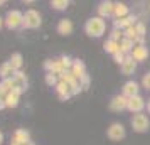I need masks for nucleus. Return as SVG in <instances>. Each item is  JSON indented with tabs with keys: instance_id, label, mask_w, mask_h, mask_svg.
<instances>
[{
	"instance_id": "f257e3e1",
	"label": "nucleus",
	"mask_w": 150,
	"mask_h": 145,
	"mask_svg": "<svg viewBox=\"0 0 150 145\" xmlns=\"http://www.w3.org/2000/svg\"><path fill=\"white\" fill-rule=\"evenodd\" d=\"M106 30V22L101 17H91L84 24V32L89 37H101Z\"/></svg>"
},
{
	"instance_id": "f03ea898",
	"label": "nucleus",
	"mask_w": 150,
	"mask_h": 145,
	"mask_svg": "<svg viewBox=\"0 0 150 145\" xmlns=\"http://www.w3.org/2000/svg\"><path fill=\"white\" fill-rule=\"evenodd\" d=\"M130 123H132V128L138 133H145V132L149 130L150 127V122H149V117L147 115H143V113H137L132 117L130 120Z\"/></svg>"
},
{
	"instance_id": "7ed1b4c3",
	"label": "nucleus",
	"mask_w": 150,
	"mask_h": 145,
	"mask_svg": "<svg viewBox=\"0 0 150 145\" xmlns=\"http://www.w3.org/2000/svg\"><path fill=\"white\" fill-rule=\"evenodd\" d=\"M41 25V14L34 10V8H29L27 12L24 14V25L25 29H37Z\"/></svg>"
},
{
	"instance_id": "20e7f679",
	"label": "nucleus",
	"mask_w": 150,
	"mask_h": 145,
	"mask_svg": "<svg viewBox=\"0 0 150 145\" xmlns=\"http://www.w3.org/2000/svg\"><path fill=\"white\" fill-rule=\"evenodd\" d=\"M5 25L8 29H19L24 25V14H21L19 10H12L7 14V19H5Z\"/></svg>"
},
{
	"instance_id": "39448f33",
	"label": "nucleus",
	"mask_w": 150,
	"mask_h": 145,
	"mask_svg": "<svg viewBox=\"0 0 150 145\" xmlns=\"http://www.w3.org/2000/svg\"><path fill=\"white\" fill-rule=\"evenodd\" d=\"M106 135H108L110 140H113V142H120L125 138L127 135V132H125V127L122 123H111L110 125L108 132H106Z\"/></svg>"
},
{
	"instance_id": "423d86ee",
	"label": "nucleus",
	"mask_w": 150,
	"mask_h": 145,
	"mask_svg": "<svg viewBox=\"0 0 150 145\" xmlns=\"http://www.w3.org/2000/svg\"><path fill=\"white\" fill-rule=\"evenodd\" d=\"M128 108V98L123 95H116L110 101V110L111 111H123Z\"/></svg>"
},
{
	"instance_id": "0eeeda50",
	"label": "nucleus",
	"mask_w": 150,
	"mask_h": 145,
	"mask_svg": "<svg viewBox=\"0 0 150 145\" xmlns=\"http://www.w3.org/2000/svg\"><path fill=\"white\" fill-rule=\"evenodd\" d=\"M44 69H46L47 73H54L57 76H61L62 73L66 71L64 66H62V62H61V57H59V59H49V61H46L44 62Z\"/></svg>"
},
{
	"instance_id": "6e6552de",
	"label": "nucleus",
	"mask_w": 150,
	"mask_h": 145,
	"mask_svg": "<svg viewBox=\"0 0 150 145\" xmlns=\"http://www.w3.org/2000/svg\"><path fill=\"white\" fill-rule=\"evenodd\" d=\"M137 24V17L135 15H127L123 19H115L113 21V29H120V30H127L128 27Z\"/></svg>"
},
{
	"instance_id": "1a4fd4ad",
	"label": "nucleus",
	"mask_w": 150,
	"mask_h": 145,
	"mask_svg": "<svg viewBox=\"0 0 150 145\" xmlns=\"http://www.w3.org/2000/svg\"><path fill=\"white\" fill-rule=\"evenodd\" d=\"M147 106V103H145V100H143L140 95L138 96H133V98H128V108L127 110H130L132 113H142V110Z\"/></svg>"
},
{
	"instance_id": "9d476101",
	"label": "nucleus",
	"mask_w": 150,
	"mask_h": 145,
	"mask_svg": "<svg viewBox=\"0 0 150 145\" xmlns=\"http://www.w3.org/2000/svg\"><path fill=\"white\" fill-rule=\"evenodd\" d=\"M132 57L137 62L147 61V57H149V49H147V46L145 44H135V47L132 51Z\"/></svg>"
},
{
	"instance_id": "9b49d317",
	"label": "nucleus",
	"mask_w": 150,
	"mask_h": 145,
	"mask_svg": "<svg viewBox=\"0 0 150 145\" xmlns=\"http://www.w3.org/2000/svg\"><path fill=\"white\" fill-rule=\"evenodd\" d=\"M71 73H73V76L79 81L83 76H86V66H84V62L81 59H73V66L69 69Z\"/></svg>"
},
{
	"instance_id": "f8f14e48",
	"label": "nucleus",
	"mask_w": 150,
	"mask_h": 145,
	"mask_svg": "<svg viewBox=\"0 0 150 145\" xmlns=\"http://www.w3.org/2000/svg\"><path fill=\"white\" fill-rule=\"evenodd\" d=\"M113 10H115V4L113 2H101L98 5V17L106 19V17H113Z\"/></svg>"
},
{
	"instance_id": "ddd939ff",
	"label": "nucleus",
	"mask_w": 150,
	"mask_h": 145,
	"mask_svg": "<svg viewBox=\"0 0 150 145\" xmlns=\"http://www.w3.org/2000/svg\"><path fill=\"white\" fill-rule=\"evenodd\" d=\"M120 69H122V74H125V76H132L137 71V61H133L132 54L127 56V59H125V62L120 66Z\"/></svg>"
},
{
	"instance_id": "4468645a",
	"label": "nucleus",
	"mask_w": 150,
	"mask_h": 145,
	"mask_svg": "<svg viewBox=\"0 0 150 145\" xmlns=\"http://www.w3.org/2000/svg\"><path fill=\"white\" fill-rule=\"evenodd\" d=\"M123 96L127 98H133V96H138V91H140V88H138V83H135V81H127V83L123 84Z\"/></svg>"
},
{
	"instance_id": "2eb2a0df",
	"label": "nucleus",
	"mask_w": 150,
	"mask_h": 145,
	"mask_svg": "<svg viewBox=\"0 0 150 145\" xmlns=\"http://www.w3.org/2000/svg\"><path fill=\"white\" fill-rule=\"evenodd\" d=\"M56 93H57V96L61 98L62 101H66V100H69V98L73 96L71 90H69V84L61 81V79H59V83L56 84Z\"/></svg>"
},
{
	"instance_id": "dca6fc26",
	"label": "nucleus",
	"mask_w": 150,
	"mask_h": 145,
	"mask_svg": "<svg viewBox=\"0 0 150 145\" xmlns=\"http://www.w3.org/2000/svg\"><path fill=\"white\" fill-rule=\"evenodd\" d=\"M14 81H15V90H19L21 93H24V91L27 90V76L22 71H15Z\"/></svg>"
},
{
	"instance_id": "f3484780",
	"label": "nucleus",
	"mask_w": 150,
	"mask_h": 145,
	"mask_svg": "<svg viewBox=\"0 0 150 145\" xmlns=\"http://www.w3.org/2000/svg\"><path fill=\"white\" fill-rule=\"evenodd\" d=\"M12 142H15V144H19V145L29 144V142H30V133H29L27 130H17V132L14 133Z\"/></svg>"
},
{
	"instance_id": "a211bd4d",
	"label": "nucleus",
	"mask_w": 150,
	"mask_h": 145,
	"mask_svg": "<svg viewBox=\"0 0 150 145\" xmlns=\"http://www.w3.org/2000/svg\"><path fill=\"white\" fill-rule=\"evenodd\" d=\"M57 32H59L61 35H69L71 32H73V22L68 21V19L59 21V24H57Z\"/></svg>"
},
{
	"instance_id": "6ab92c4d",
	"label": "nucleus",
	"mask_w": 150,
	"mask_h": 145,
	"mask_svg": "<svg viewBox=\"0 0 150 145\" xmlns=\"http://www.w3.org/2000/svg\"><path fill=\"white\" fill-rule=\"evenodd\" d=\"M14 74H15V69L10 66V62H4L0 66V78L2 79H10V78H14Z\"/></svg>"
},
{
	"instance_id": "aec40b11",
	"label": "nucleus",
	"mask_w": 150,
	"mask_h": 145,
	"mask_svg": "<svg viewBox=\"0 0 150 145\" xmlns=\"http://www.w3.org/2000/svg\"><path fill=\"white\" fill-rule=\"evenodd\" d=\"M19 96H21V91L19 90H14L12 93H8L7 96H5V106H8V108H15L17 103H19Z\"/></svg>"
},
{
	"instance_id": "412c9836",
	"label": "nucleus",
	"mask_w": 150,
	"mask_h": 145,
	"mask_svg": "<svg viewBox=\"0 0 150 145\" xmlns=\"http://www.w3.org/2000/svg\"><path fill=\"white\" fill-rule=\"evenodd\" d=\"M128 14V7L125 5V4H120V2H116L115 4V10H113V17L115 19H123V17H127Z\"/></svg>"
},
{
	"instance_id": "4be33fe9",
	"label": "nucleus",
	"mask_w": 150,
	"mask_h": 145,
	"mask_svg": "<svg viewBox=\"0 0 150 145\" xmlns=\"http://www.w3.org/2000/svg\"><path fill=\"white\" fill-rule=\"evenodd\" d=\"M118 46H120V51H122L123 54H132V51H133V47H135V42L128 41V39H123L122 42H118Z\"/></svg>"
},
{
	"instance_id": "5701e85b",
	"label": "nucleus",
	"mask_w": 150,
	"mask_h": 145,
	"mask_svg": "<svg viewBox=\"0 0 150 145\" xmlns=\"http://www.w3.org/2000/svg\"><path fill=\"white\" fill-rule=\"evenodd\" d=\"M103 47H105V51L108 52V54H111V56H115L118 51H120V46H118V42H115V41H111V39H108V41L103 44Z\"/></svg>"
},
{
	"instance_id": "b1692460",
	"label": "nucleus",
	"mask_w": 150,
	"mask_h": 145,
	"mask_svg": "<svg viewBox=\"0 0 150 145\" xmlns=\"http://www.w3.org/2000/svg\"><path fill=\"white\" fill-rule=\"evenodd\" d=\"M10 66L15 69V71H19V68L22 66V54L21 52H15V54H12V57H10Z\"/></svg>"
},
{
	"instance_id": "393cba45",
	"label": "nucleus",
	"mask_w": 150,
	"mask_h": 145,
	"mask_svg": "<svg viewBox=\"0 0 150 145\" xmlns=\"http://www.w3.org/2000/svg\"><path fill=\"white\" fill-rule=\"evenodd\" d=\"M110 39L115 42H122L125 39V30H120V29H113L110 32Z\"/></svg>"
},
{
	"instance_id": "a878e982",
	"label": "nucleus",
	"mask_w": 150,
	"mask_h": 145,
	"mask_svg": "<svg viewBox=\"0 0 150 145\" xmlns=\"http://www.w3.org/2000/svg\"><path fill=\"white\" fill-rule=\"evenodd\" d=\"M51 7L56 8V10H64V8L69 7V2L68 0H52L51 2Z\"/></svg>"
},
{
	"instance_id": "bb28decb",
	"label": "nucleus",
	"mask_w": 150,
	"mask_h": 145,
	"mask_svg": "<svg viewBox=\"0 0 150 145\" xmlns=\"http://www.w3.org/2000/svg\"><path fill=\"white\" fill-rule=\"evenodd\" d=\"M57 83H59V81H57V74H54V73H47V74H46V84H47V86H54L56 88Z\"/></svg>"
},
{
	"instance_id": "cd10ccee",
	"label": "nucleus",
	"mask_w": 150,
	"mask_h": 145,
	"mask_svg": "<svg viewBox=\"0 0 150 145\" xmlns=\"http://www.w3.org/2000/svg\"><path fill=\"white\" fill-rule=\"evenodd\" d=\"M69 90H71V95L74 96V95H78L83 88H81V84H79V81H78V79H74L73 83H69Z\"/></svg>"
},
{
	"instance_id": "c85d7f7f",
	"label": "nucleus",
	"mask_w": 150,
	"mask_h": 145,
	"mask_svg": "<svg viewBox=\"0 0 150 145\" xmlns=\"http://www.w3.org/2000/svg\"><path fill=\"white\" fill-rule=\"evenodd\" d=\"M125 59H127V54H123L122 51H118V52L113 56V61H115L116 64H120V66H122L123 62H125Z\"/></svg>"
},
{
	"instance_id": "c756f323",
	"label": "nucleus",
	"mask_w": 150,
	"mask_h": 145,
	"mask_svg": "<svg viewBox=\"0 0 150 145\" xmlns=\"http://www.w3.org/2000/svg\"><path fill=\"white\" fill-rule=\"evenodd\" d=\"M142 86L145 88V90H150V73L143 74V78H142Z\"/></svg>"
},
{
	"instance_id": "7c9ffc66",
	"label": "nucleus",
	"mask_w": 150,
	"mask_h": 145,
	"mask_svg": "<svg viewBox=\"0 0 150 145\" xmlns=\"http://www.w3.org/2000/svg\"><path fill=\"white\" fill-rule=\"evenodd\" d=\"M79 84H81L83 90H88V88H89V76H88V74H86V76H83L81 79H79Z\"/></svg>"
},
{
	"instance_id": "2f4dec72",
	"label": "nucleus",
	"mask_w": 150,
	"mask_h": 145,
	"mask_svg": "<svg viewBox=\"0 0 150 145\" xmlns=\"http://www.w3.org/2000/svg\"><path fill=\"white\" fill-rule=\"evenodd\" d=\"M0 108H5V98H0Z\"/></svg>"
},
{
	"instance_id": "473e14b6",
	"label": "nucleus",
	"mask_w": 150,
	"mask_h": 145,
	"mask_svg": "<svg viewBox=\"0 0 150 145\" xmlns=\"http://www.w3.org/2000/svg\"><path fill=\"white\" fill-rule=\"evenodd\" d=\"M147 111H149V113H150V98H149V100H147Z\"/></svg>"
},
{
	"instance_id": "72a5a7b5",
	"label": "nucleus",
	"mask_w": 150,
	"mask_h": 145,
	"mask_svg": "<svg viewBox=\"0 0 150 145\" xmlns=\"http://www.w3.org/2000/svg\"><path fill=\"white\" fill-rule=\"evenodd\" d=\"M2 142H4V135H2V132H0V145H2Z\"/></svg>"
},
{
	"instance_id": "f704fd0d",
	"label": "nucleus",
	"mask_w": 150,
	"mask_h": 145,
	"mask_svg": "<svg viewBox=\"0 0 150 145\" xmlns=\"http://www.w3.org/2000/svg\"><path fill=\"white\" fill-rule=\"evenodd\" d=\"M4 4H5V2H4V0H0V5H4Z\"/></svg>"
},
{
	"instance_id": "c9c22d12",
	"label": "nucleus",
	"mask_w": 150,
	"mask_h": 145,
	"mask_svg": "<svg viewBox=\"0 0 150 145\" xmlns=\"http://www.w3.org/2000/svg\"><path fill=\"white\" fill-rule=\"evenodd\" d=\"M25 145H34V144H32V142H29V144H25Z\"/></svg>"
},
{
	"instance_id": "e433bc0d",
	"label": "nucleus",
	"mask_w": 150,
	"mask_h": 145,
	"mask_svg": "<svg viewBox=\"0 0 150 145\" xmlns=\"http://www.w3.org/2000/svg\"><path fill=\"white\" fill-rule=\"evenodd\" d=\"M10 145H19V144H15V142H12V144H10Z\"/></svg>"
},
{
	"instance_id": "4c0bfd02",
	"label": "nucleus",
	"mask_w": 150,
	"mask_h": 145,
	"mask_svg": "<svg viewBox=\"0 0 150 145\" xmlns=\"http://www.w3.org/2000/svg\"><path fill=\"white\" fill-rule=\"evenodd\" d=\"M0 27H2V19H0Z\"/></svg>"
}]
</instances>
